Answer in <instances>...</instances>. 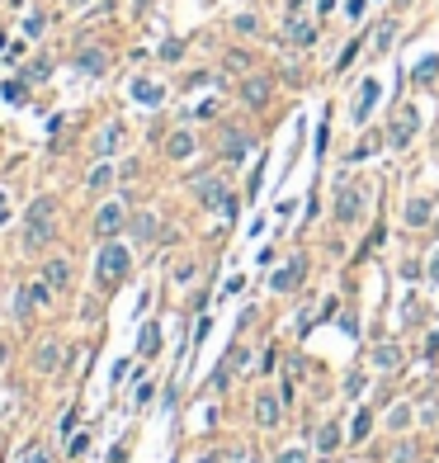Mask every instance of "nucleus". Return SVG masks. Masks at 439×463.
Instances as JSON below:
<instances>
[{"instance_id":"nucleus-1","label":"nucleus","mask_w":439,"mask_h":463,"mask_svg":"<svg viewBox=\"0 0 439 463\" xmlns=\"http://www.w3.org/2000/svg\"><path fill=\"white\" fill-rule=\"evenodd\" d=\"M57 232V199L52 194H38L28 203V227H24V251H43Z\"/></svg>"},{"instance_id":"nucleus-2","label":"nucleus","mask_w":439,"mask_h":463,"mask_svg":"<svg viewBox=\"0 0 439 463\" xmlns=\"http://www.w3.org/2000/svg\"><path fill=\"white\" fill-rule=\"evenodd\" d=\"M128 246H118V242H109L100 251V279L104 284H114V279H123V274H128Z\"/></svg>"},{"instance_id":"nucleus-3","label":"nucleus","mask_w":439,"mask_h":463,"mask_svg":"<svg viewBox=\"0 0 439 463\" xmlns=\"http://www.w3.org/2000/svg\"><path fill=\"white\" fill-rule=\"evenodd\" d=\"M199 199H204L208 208H222V213H236V199L227 194V185H222V180H213V175H204V180H199Z\"/></svg>"},{"instance_id":"nucleus-4","label":"nucleus","mask_w":439,"mask_h":463,"mask_svg":"<svg viewBox=\"0 0 439 463\" xmlns=\"http://www.w3.org/2000/svg\"><path fill=\"white\" fill-rule=\"evenodd\" d=\"M415 123H420V114H415L411 105H402V109H397V118H392L388 142H392V147H406V142L415 137Z\"/></svg>"},{"instance_id":"nucleus-5","label":"nucleus","mask_w":439,"mask_h":463,"mask_svg":"<svg viewBox=\"0 0 439 463\" xmlns=\"http://www.w3.org/2000/svg\"><path fill=\"white\" fill-rule=\"evenodd\" d=\"M118 227H123V203H104L100 213H95V232H100V237H114Z\"/></svg>"},{"instance_id":"nucleus-6","label":"nucleus","mask_w":439,"mask_h":463,"mask_svg":"<svg viewBox=\"0 0 439 463\" xmlns=\"http://www.w3.org/2000/svg\"><path fill=\"white\" fill-rule=\"evenodd\" d=\"M303 270H307V265H303V255H293V260H288L284 270L274 274V293H288V289H293V284L303 279Z\"/></svg>"},{"instance_id":"nucleus-7","label":"nucleus","mask_w":439,"mask_h":463,"mask_svg":"<svg viewBox=\"0 0 439 463\" xmlns=\"http://www.w3.org/2000/svg\"><path fill=\"white\" fill-rule=\"evenodd\" d=\"M373 105H378V81H364L359 85V100H355V123H364V118L373 114Z\"/></svg>"},{"instance_id":"nucleus-8","label":"nucleus","mask_w":439,"mask_h":463,"mask_svg":"<svg viewBox=\"0 0 439 463\" xmlns=\"http://www.w3.org/2000/svg\"><path fill=\"white\" fill-rule=\"evenodd\" d=\"M336 218H340V222H355V218H359V190H355V185H350V190H340Z\"/></svg>"},{"instance_id":"nucleus-9","label":"nucleus","mask_w":439,"mask_h":463,"mask_svg":"<svg viewBox=\"0 0 439 463\" xmlns=\"http://www.w3.org/2000/svg\"><path fill=\"white\" fill-rule=\"evenodd\" d=\"M76 66L85 71V76H104V66H109V57L100 53V48H85V53L76 57Z\"/></svg>"},{"instance_id":"nucleus-10","label":"nucleus","mask_w":439,"mask_h":463,"mask_svg":"<svg viewBox=\"0 0 439 463\" xmlns=\"http://www.w3.org/2000/svg\"><path fill=\"white\" fill-rule=\"evenodd\" d=\"M246 152H251V137L246 133H227L222 137V156H227V161H241Z\"/></svg>"},{"instance_id":"nucleus-11","label":"nucleus","mask_w":439,"mask_h":463,"mask_svg":"<svg viewBox=\"0 0 439 463\" xmlns=\"http://www.w3.org/2000/svg\"><path fill=\"white\" fill-rule=\"evenodd\" d=\"M288 38H293L298 48H307L312 38H316V28H312V19H303V15H293V24H288Z\"/></svg>"},{"instance_id":"nucleus-12","label":"nucleus","mask_w":439,"mask_h":463,"mask_svg":"<svg viewBox=\"0 0 439 463\" xmlns=\"http://www.w3.org/2000/svg\"><path fill=\"white\" fill-rule=\"evenodd\" d=\"M118 142H123V123H109V128L100 133V142H95V152H100V156H114Z\"/></svg>"},{"instance_id":"nucleus-13","label":"nucleus","mask_w":439,"mask_h":463,"mask_svg":"<svg viewBox=\"0 0 439 463\" xmlns=\"http://www.w3.org/2000/svg\"><path fill=\"white\" fill-rule=\"evenodd\" d=\"M430 213H435V203H430V199H411V203H406V222H411V227H425Z\"/></svg>"},{"instance_id":"nucleus-14","label":"nucleus","mask_w":439,"mask_h":463,"mask_svg":"<svg viewBox=\"0 0 439 463\" xmlns=\"http://www.w3.org/2000/svg\"><path fill=\"white\" fill-rule=\"evenodd\" d=\"M435 76H439V57H420L411 66V81H420V85H430Z\"/></svg>"},{"instance_id":"nucleus-15","label":"nucleus","mask_w":439,"mask_h":463,"mask_svg":"<svg viewBox=\"0 0 439 463\" xmlns=\"http://www.w3.org/2000/svg\"><path fill=\"white\" fill-rule=\"evenodd\" d=\"M165 152H170L175 161H184V156H194V137H189V133H170V142H165Z\"/></svg>"},{"instance_id":"nucleus-16","label":"nucleus","mask_w":439,"mask_h":463,"mask_svg":"<svg viewBox=\"0 0 439 463\" xmlns=\"http://www.w3.org/2000/svg\"><path fill=\"white\" fill-rule=\"evenodd\" d=\"M132 95H137L142 105H161V95H165V90H161L156 81H132Z\"/></svg>"},{"instance_id":"nucleus-17","label":"nucleus","mask_w":439,"mask_h":463,"mask_svg":"<svg viewBox=\"0 0 439 463\" xmlns=\"http://www.w3.org/2000/svg\"><path fill=\"white\" fill-rule=\"evenodd\" d=\"M241 95H246V105H265V100H269V81H265V76H256V81H246V90H241Z\"/></svg>"},{"instance_id":"nucleus-18","label":"nucleus","mask_w":439,"mask_h":463,"mask_svg":"<svg viewBox=\"0 0 439 463\" xmlns=\"http://www.w3.org/2000/svg\"><path fill=\"white\" fill-rule=\"evenodd\" d=\"M85 185H90V190H109V185H114V165H109V161L95 165V170L85 175Z\"/></svg>"},{"instance_id":"nucleus-19","label":"nucleus","mask_w":439,"mask_h":463,"mask_svg":"<svg viewBox=\"0 0 439 463\" xmlns=\"http://www.w3.org/2000/svg\"><path fill=\"white\" fill-rule=\"evenodd\" d=\"M66 279H71V265H66V260H52L48 265V284L52 289H66Z\"/></svg>"},{"instance_id":"nucleus-20","label":"nucleus","mask_w":439,"mask_h":463,"mask_svg":"<svg viewBox=\"0 0 439 463\" xmlns=\"http://www.w3.org/2000/svg\"><path fill=\"white\" fill-rule=\"evenodd\" d=\"M57 359H62V350H57V345H43V350H38V369L52 374V369H57Z\"/></svg>"},{"instance_id":"nucleus-21","label":"nucleus","mask_w":439,"mask_h":463,"mask_svg":"<svg viewBox=\"0 0 439 463\" xmlns=\"http://www.w3.org/2000/svg\"><path fill=\"white\" fill-rule=\"evenodd\" d=\"M336 444H340V430H336V426H326V430H321V444H316V449H321V454H331Z\"/></svg>"},{"instance_id":"nucleus-22","label":"nucleus","mask_w":439,"mask_h":463,"mask_svg":"<svg viewBox=\"0 0 439 463\" xmlns=\"http://www.w3.org/2000/svg\"><path fill=\"white\" fill-rule=\"evenodd\" d=\"M156 345H161V336H156V327H142V354H156Z\"/></svg>"},{"instance_id":"nucleus-23","label":"nucleus","mask_w":439,"mask_h":463,"mask_svg":"<svg viewBox=\"0 0 439 463\" xmlns=\"http://www.w3.org/2000/svg\"><path fill=\"white\" fill-rule=\"evenodd\" d=\"M274 416H279V411H274V402H269V397H260V426H269Z\"/></svg>"},{"instance_id":"nucleus-24","label":"nucleus","mask_w":439,"mask_h":463,"mask_svg":"<svg viewBox=\"0 0 439 463\" xmlns=\"http://www.w3.org/2000/svg\"><path fill=\"white\" fill-rule=\"evenodd\" d=\"M24 33H28V38H38V33H43V15H28V19H24Z\"/></svg>"},{"instance_id":"nucleus-25","label":"nucleus","mask_w":439,"mask_h":463,"mask_svg":"<svg viewBox=\"0 0 439 463\" xmlns=\"http://www.w3.org/2000/svg\"><path fill=\"white\" fill-rule=\"evenodd\" d=\"M5 100H10V105H15V100H24V85L10 81V85H5Z\"/></svg>"},{"instance_id":"nucleus-26","label":"nucleus","mask_w":439,"mask_h":463,"mask_svg":"<svg viewBox=\"0 0 439 463\" xmlns=\"http://www.w3.org/2000/svg\"><path fill=\"white\" fill-rule=\"evenodd\" d=\"M236 33H256V15H241V19H236Z\"/></svg>"},{"instance_id":"nucleus-27","label":"nucleus","mask_w":439,"mask_h":463,"mask_svg":"<svg viewBox=\"0 0 439 463\" xmlns=\"http://www.w3.org/2000/svg\"><path fill=\"white\" fill-rule=\"evenodd\" d=\"M392 33H397V24H383V28H378V48H388V43H392Z\"/></svg>"},{"instance_id":"nucleus-28","label":"nucleus","mask_w":439,"mask_h":463,"mask_svg":"<svg viewBox=\"0 0 439 463\" xmlns=\"http://www.w3.org/2000/svg\"><path fill=\"white\" fill-rule=\"evenodd\" d=\"M373 359H378L383 369H392V364H397V350H378V354H373Z\"/></svg>"},{"instance_id":"nucleus-29","label":"nucleus","mask_w":439,"mask_h":463,"mask_svg":"<svg viewBox=\"0 0 439 463\" xmlns=\"http://www.w3.org/2000/svg\"><path fill=\"white\" fill-rule=\"evenodd\" d=\"M279 463H307V454H303V449H288V454H284Z\"/></svg>"},{"instance_id":"nucleus-30","label":"nucleus","mask_w":439,"mask_h":463,"mask_svg":"<svg viewBox=\"0 0 439 463\" xmlns=\"http://www.w3.org/2000/svg\"><path fill=\"white\" fill-rule=\"evenodd\" d=\"M345 10H350V19H359V15H364V0H350Z\"/></svg>"},{"instance_id":"nucleus-31","label":"nucleus","mask_w":439,"mask_h":463,"mask_svg":"<svg viewBox=\"0 0 439 463\" xmlns=\"http://www.w3.org/2000/svg\"><path fill=\"white\" fill-rule=\"evenodd\" d=\"M5 218H10V203H5V194H0V227H5Z\"/></svg>"},{"instance_id":"nucleus-32","label":"nucleus","mask_w":439,"mask_h":463,"mask_svg":"<svg viewBox=\"0 0 439 463\" xmlns=\"http://www.w3.org/2000/svg\"><path fill=\"white\" fill-rule=\"evenodd\" d=\"M430 274H435V279H439V255H435V265H430Z\"/></svg>"},{"instance_id":"nucleus-33","label":"nucleus","mask_w":439,"mask_h":463,"mask_svg":"<svg viewBox=\"0 0 439 463\" xmlns=\"http://www.w3.org/2000/svg\"><path fill=\"white\" fill-rule=\"evenodd\" d=\"M5 354H10V350H5V341H0V364H5Z\"/></svg>"},{"instance_id":"nucleus-34","label":"nucleus","mask_w":439,"mask_h":463,"mask_svg":"<svg viewBox=\"0 0 439 463\" xmlns=\"http://www.w3.org/2000/svg\"><path fill=\"white\" fill-rule=\"evenodd\" d=\"M435 147H439V133H435Z\"/></svg>"},{"instance_id":"nucleus-35","label":"nucleus","mask_w":439,"mask_h":463,"mask_svg":"<svg viewBox=\"0 0 439 463\" xmlns=\"http://www.w3.org/2000/svg\"><path fill=\"white\" fill-rule=\"evenodd\" d=\"M402 5H406V0H402Z\"/></svg>"}]
</instances>
